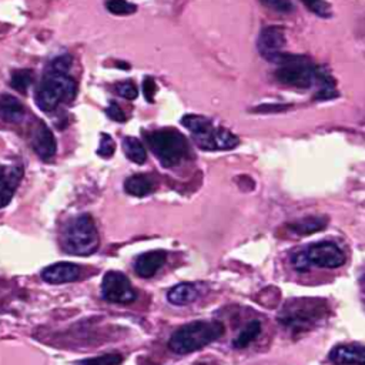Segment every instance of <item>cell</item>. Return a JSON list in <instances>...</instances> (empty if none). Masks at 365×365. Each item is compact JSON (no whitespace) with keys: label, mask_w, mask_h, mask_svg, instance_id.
I'll return each mask as SVG.
<instances>
[{"label":"cell","mask_w":365,"mask_h":365,"mask_svg":"<svg viewBox=\"0 0 365 365\" xmlns=\"http://www.w3.org/2000/svg\"><path fill=\"white\" fill-rule=\"evenodd\" d=\"M328 302L318 297H297L288 299L278 314V322L292 332H307L327 318Z\"/></svg>","instance_id":"obj_1"},{"label":"cell","mask_w":365,"mask_h":365,"mask_svg":"<svg viewBox=\"0 0 365 365\" xmlns=\"http://www.w3.org/2000/svg\"><path fill=\"white\" fill-rule=\"evenodd\" d=\"M224 324L215 319H197L177 328L170 339L168 348L174 354L187 355L202 349L220 339L224 334Z\"/></svg>","instance_id":"obj_2"},{"label":"cell","mask_w":365,"mask_h":365,"mask_svg":"<svg viewBox=\"0 0 365 365\" xmlns=\"http://www.w3.org/2000/svg\"><path fill=\"white\" fill-rule=\"evenodd\" d=\"M345 252L334 241H318L308 244L291 255V265L299 274L308 272L311 268H339L345 264Z\"/></svg>","instance_id":"obj_3"},{"label":"cell","mask_w":365,"mask_h":365,"mask_svg":"<svg viewBox=\"0 0 365 365\" xmlns=\"http://www.w3.org/2000/svg\"><path fill=\"white\" fill-rule=\"evenodd\" d=\"M61 248L64 252L78 257H86L97 251L100 240L90 214L77 215L63 227L60 237Z\"/></svg>","instance_id":"obj_4"},{"label":"cell","mask_w":365,"mask_h":365,"mask_svg":"<svg viewBox=\"0 0 365 365\" xmlns=\"http://www.w3.org/2000/svg\"><path fill=\"white\" fill-rule=\"evenodd\" d=\"M145 141L160 164L165 168L178 165L188 155V141L177 128L165 127L153 130L145 134Z\"/></svg>","instance_id":"obj_5"},{"label":"cell","mask_w":365,"mask_h":365,"mask_svg":"<svg viewBox=\"0 0 365 365\" xmlns=\"http://www.w3.org/2000/svg\"><path fill=\"white\" fill-rule=\"evenodd\" d=\"M76 94L77 83L70 76L48 70L37 88L36 103L41 111L48 113L53 111L61 101L70 103Z\"/></svg>","instance_id":"obj_6"},{"label":"cell","mask_w":365,"mask_h":365,"mask_svg":"<svg viewBox=\"0 0 365 365\" xmlns=\"http://www.w3.org/2000/svg\"><path fill=\"white\" fill-rule=\"evenodd\" d=\"M317 68L318 67L304 56L287 54L285 60L275 70L274 77L285 86L308 88L315 84Z\"/></svg>","instance_id":"obj_7"},{"label":"cell","mask_w":365,"mask_h":365,"mask_svg":"<svg viewBox=\"0 0 365 365\" xmlns=\"http://www.w3.org/2000/svg\"><path fill=\"white\" fill-rule=\"evenodd\" d=\"M101 297L111 304H131L137 299L128 277L120 271H108L101 281Z\"/></svg>","instance_id":"obj_8"},{"label":"cell","mask_w":365,"mask_h":365,"mask_svg":"<svg viewBox=\"0 0 365 365\" xmlns=\"http://www.w3.org/2000/svg\"><path fill=\"white\" fill-rule=\"evenodd\" d=\"M287 44L285 31L279 26H265L259 31L257 48L261 57L269 63L279 64L285 56L284 47Z\"/></svg>","instance_id":"obj_9"},{"label":"cell","mask_w":365,"mask_h":365,"mask_svg":"<svg viewBox=\"0 0 365 365\" xmlns=\"http://www.w3.org/2000/svg\"><path fill=\"white\" fill-rule=\"evenodd\" d=\"M195 144L204 151H220L232 150L240 144V138L224 127L212 125L208 131L192 135Z\"/></svg>","instance_id":"obj_10"},{"label":"cell","mask_w":365,"mask_h":365,"mask_svg":"<svg viewBox=\"0 0 365 365\" xmlns=\"http://www.w3.org/2000/svg\"><path fill=\"white\" fill-rule=\"evenodd\" d=\"M24 175L19 164H0V208L9 205Z\"/></svg>","instance_id":"obj_11"},{"label":"cell","mask_w":365,"mask_h":365,"mask_svg":"<svg viewBox=\"0 0 365 365\" xmlns=\"http://www.w3.org/2000/svg\"><path fill=\"white\" fill-rule=\"evenodd\" d=\"M30 140H31L33 151L43 160L51 158L57 151V143H56L54 134L50 130V127L41 120H38L33 125Z\"/></svg>","instance_id":"obj_12"},{"label":"cell","mask_w":365,"mask_h":365,"mask_svg":"<svg viewBox=\"0 0 365 365\" xmlns=\"http://www.w3.org/2000/svg\"><path fill=\"white\" fill-rule=\"evenodd\" d=\"M328 359L334 365H365V345L356 342L338 344L329 351Z\"/></svg>","instance_id":"obj_13"},{"label":"cell","mask_w":365,"mask_h":365,"mask_svg":"<svg viewBox=\"0 0 365 365\" xmlns=\"http://www.w3.org/2000/svg\"><path fill=\"white\" fill-rule=\"evenodd\" d=\"M81 275V268L73 262H54L41 271V279L48 284H66L77 281Z\"/></svg>","instance_id":"obj_14"},{"label":"cell","mask_w":365,"mask_h":365,"mask_svg":"<svg viewBox=\"0 0 365 365\" xmlns=\"http://www.w3.org/2000/svg\"><path fill=\"white\" fill-rule=\"evenodd\" d=\"M167 252L163 250H154L140 254L134 262V271L141 278H151L165 264Z\"/></svg>","instance_id":"obj_15"},{"label":"cell","mask_w":365,"mask_h":365,"mask_svg":"<svg viewBox=\"0 0 365 365\" xmlns=\"http://www.w3.org/2000/svg\"><path fill=\"white\" fill-rule=\"evenodd\" d=\"M328 225V217L327 215H308L304 218H298L288 224V228L291 232L305 237L315 234L321 230H324Z\"/></svg>","instance_id":"obj_16"},{"label":"cell","mask_w":365,"mask_h":365,"mask_svg":"<svg viewBox=\"0 0 365 365\" xmlns=\"http://www.w3.org/2000/svg\"><path fill=\"white\" fill-rule=\"evenodd\" d=\"M155 188V180L148 174H134L124 181V191L133 197H145Z\"/></svg>","instance_id":"obj_17"},{"label":"cell","mask_w":365,"mask_h":365,"mask_svg":"<svg viewBox=\"0 0 365 365\" xmlns=\"http://www.w3.org/2000/svg\"><path fill=\"white\" fill-rule=\"evenodd\" d=\"M200 297V289L192 282H181L174 285L167 292V299L173 305H188Z\"/></svg>","instance_id":"obj_18"},{"label":"cell","mask_w":365,"mask_h":365,"mask_svg":"<svg viewBox=\"0 0 365 365\" xmlns=\"http://www.w3.org/2000/svg\"><path fill=\"white\" fill-rule=\"evenodd\" d=\"M26 110L19 98L11 94H0V118L7 123H20Z\"/></svg>","instance_id":"obj_19"},{"label":"cell","mask_w":365,"mask_h":365,"mask_svg":"<svg viewBox=\"0 0 365 365\" xmlns=\"http://www.w3.org/2000/svg\"><path fill=\"white\" fill-rule=\"evenodd\" d=\"M261 334V322L258 319H251L247 325L238 332V335L232 339V346L235 349L247 348L252 341L258 338Z\"/></svg>","instance_id":"obj_20"},{"label":"cell","mask_w":365,"mask_h":365,"mask_svg":"<svg viewBox=\"0 0 365 365\" xmlns=\"http://www.w3.org/2000/svg\"><path fill=\"white\" fill-rule=\"evenodd\" d=\"M123 151H124L125 157L135 164H144L147 160L145 148H144L143 143L135 137L128 135L123 140Z\"/></svg>","instance_id":"obj_21"},{"label":"cell","mask_w":365,"mask_h":365,"mask_svg":"<svg viewBox=\"0 0 365 365\" xmlns=\"http://www.w3.org/2000/svg\"><path fill=\"white\" fill-rule=\"evenodd\" d=\"M181 124L191 131L192 135H198L202 134L205 131H208L212 127V121L211 118L201 115V114H185L181 118Z\"/></svg>","instance_id":"obj_22"},{"label":"cell","mask_w":365,"mask_h":365,"mask_svg":"<svg viewBox=\"0 0 365 365\" xmlns=\"http://www.w3.org/2000/svg\"><path fill=\"white\" fill-rule=\"evenodd\" d=\"M33 83V71L29 68L14 70L10 77V86L16 91L24 94L29 88V86Z\"/></svg>","instance_id":"obj_23"},{"label":"cell","mask_w":365,"mask_h":365,"mask_svg":"<svg viewBox=\"0 0 365 365\" xmlns=\"http://www.w3.org/2000/svg\"><path fill=\"white\" fill-rule=\"evenodd\" d=\"M106 9L115 16H130L137 11V6L127 0H107Z\"/></svg>","instance_id":"obj_24"},{"label":"cell","mask_w":365,"mask_h":365,"mask_svg":"<svg viewBox=\"0 0 365 365\" xmlns=\"http://www.w3.org/2000/svg\"><path fill=\"white\" fill-rule=\"evenodd\" d=\"M123 362V355L118 352H108L104 355L93 356L80 361V365H120Z\"/></svg>","instance_id":"obj_25"},{"label":"cell","mask_w":365,"mask_h":365,"mask_svg":"<svg viewBox=\"0 0 365 365\" xmlns=\"http://www.w3.org/2000/svg\"><path fill=\"white\" fill-rule=\"evenodd\" d=\"M314 14L319 17H329L332 14L331 6L327 0H301Z\"/></svg>","instance_id":"obj_26"},{"label":"cell","mask_w":365,"mask_h":365,"mask_svg":"<svg viewBox=\"0 0 365 365\" xmlns=\"http://www.w3.org/2000/svg\"><path fill=\"white\" fill-rule=\"evenodd\" d=\"M114 90H115V93L120 96V97H123V98H125V100H134V98H137V96H138V90H137V87H135V84L133 83V81H120V83H117L115 86H114Z\"/></svg>","instance_id":"obj_27"},{"label":"cell","mask_w":365,"mask_h":365,"mask_svg":"<svg viewBox=\"0 0 365 365\" xmlns=\"http://www.w3.org/2000/svg\"><path fill=\"white\" fill-rule=\"evenodd\" d=\"M114 151H115L114 140L108 134H101V140H100L97 154L103 158H110L114 154Z\"/></svg>","instance_id":"obj_28"},{"label":"cell","mask_w":365,"mask_h":365,"mask_svg":"<svg viewBox=\"0 0 365 365\" xmlns=\"http://www.w3.org/2000/svg\"><path fill=\"white\" fill-rule=\"evenodd\" d=\"M259 1L268 9H272L278 13H289L294 9L291 0H259Z\"/></svg>","instance_id":"obj_29"},{"label":"cell","mask_w":365,"mask_h":365,"mask_svg":"<svg viewBox=\"0 0 365 365\" xmlns=\"http://www.w3.org/2000/svg\"><path fill=\"white\" fill-rule=\"evenodd\" d=\"M71 56H60L57 58H54L51 63H50V67L48 70L50 71H56V73H66L70 66H71Z\"/></svg>","instance_id":"obj_30"},{"label":"cell","mask_w":365,"mask_h":365,"mask_svg":"<svg viewBox=\"0 0 365 365\" xmlns=\"http://www.w3.org/2000/svg\"><path fill=\"white\" fill-rule=\"evenodd\" d=\"M106 114L108 115V118L117 121V123H124L127 120L124 111L121 110V107L117 103H110V106L106 108Z\"/></svg>","instance_id":"obj_31"},{"label":"cell","mask_w":365,"mask_h":365,"mask_svg":"<svg viewBox=\"0 0 365 365\" xmlns=\"http://www.w3.org/2000/svg\"><path fill=\"white\" fill-rule=\"evenodd\" d=\"M155 91H157V84H155L154 78L153 77H145L144 81H143V93H144V97L148 103L154 101Z\"/></svg>","instance_id":"obj_32"},{"label":"cell","mask_w":365,"mask_h":365,"mask_svg":"<svg viewBox=\"0 0 365 365\" xmlns=\"http://www.w3.org/2000/svg\"><path fill=\"white\" fill-rule=\"evenodd\" d=\"M291 106L288 104H277V103H268V104H261L258 107H254L252 111L257 113H278V111H285Z\"/></svg>","instance_id":"obj_33"},{"label":"cell","mask_w":365,"mask_h":365,"mask_svg":"<svg viewBox=\"0 0 365 365\" xmlns=\"http://www.w3.org/2000/svg\"><path fill=\"white\" fill-rule=\"evenodd\" d=\"M115 66H117V67H120L121 70H128V68H130V64H128V63H125V61H117V63H115Z\"/></svg>","instance_id":"obj_34"},{"label":"cell","mask_w":365,"mask_h":365,"mask_svg":"<svg viewBox=\"0 0 365 365\" xmlns=\"http://www.w3.org/2000/svg\"><path fill=\"white\" fill-rule=\"evenodd\" d=\"M359 284H361V288H362V291L365 292V274L361 277V279H359Z\"/></svg>","instance_id":"obj_35"},{"label":"cell","mask_w":365,"mask_h":365,"mask_svg":"<svg viewBox=\"0 0 365 365\" xmlns=\"http://www.w3.org/2000/svg\"><path fill=\"white\" fill-rule=\"evenodd\" d=\"M195 365H208V364H204V362H198V364H195Z\"/></svg>","instance_id":"obj_36"}]
</instances>
